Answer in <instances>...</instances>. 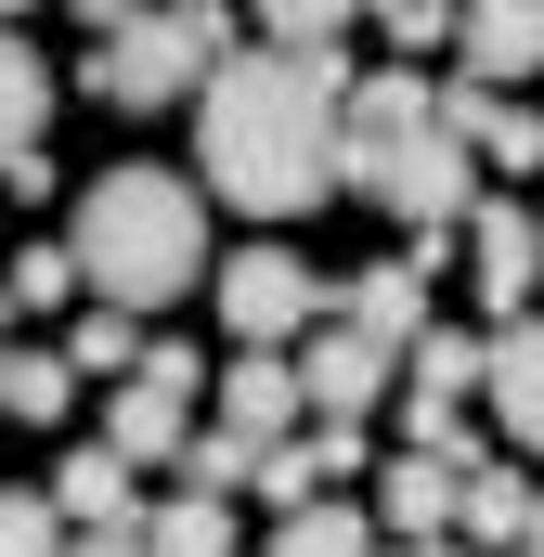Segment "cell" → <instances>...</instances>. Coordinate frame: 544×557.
Returning a JSON list of instances; mask_svg holds the SVG:
<instances>
[{
    "instance_id": "1",
    "label": "cell",
    "mask_w": 544,
    "mask_h": 557,
    "mask_svg": "<svg viewBox=\"0 0 544 557\" xmlns=\"http://www.w3.org/2000/svg\"><path fill=\"white\" fill-rule=\"evenodd\" d=\"M337 104H350V65L337 39L311 52H234L195 104V156H208V195H234L247 221H298L337 195Z\"/></svg>"
},
{
    "instance_id": "2",
    "label": "cell",
    "mask_w": 544,
    "mask_h": 557,
    "mask_svg": "<svg viewBox=\"0 0 544 557\" xmlns=\"http://www.w3.org/2000/svg\"><path fill=\"white\" fill-rule=\"evenodd\" d=\"M337 182L363 195V208H390V221H441V234H467V208H480V143L441 131V104H428V78H350V104H337Z\"/></svg>"
},
{
    "instance_id": "3",
    "label": "cell",
    "mask_w": 544,
    "mask_h": 557,
    "mask_svg": "<svg viewBox=\"0 0 544 557\" xmlns=\"http://www.w3.org/2000/svg\"><path fill=\"white\" fill-rule=\"evenodd\" d=\"M78 285L91 298H118V311H169L182 285L208 273V208H195V182H169V169H104L91 195H78Z\"/></svg>"
},
{
    "instance_id": "4",
    "label": "cell",
    "mask_w": 544,
    "mask_h": 557,
    "mask_svg": "<svg viewBox=\"0 0 544 557\" xmlns=\"http://www.w3.org/2000/svg\"><path fill=\"white\" fill-rule=\"evenodd\" d=\"M234 65V26H221V0H182V13H131V26H104L91 39V91L118 104V117H156V104H182L195 78H221Z\"/></svg>"
},
{
    "instance_id": "5",
    "label": "cell",
    "mask_w": 544,
    "mask_h": 557,
    "mask_svg": "<svg viewBox=\"0 0 544 557\" xmlns=\"http://www.w3.org/2000/svg\"><path fill=\"white\" fill-rule=\"evenodd\" d=\"M104 441H118L131 467H156V454H182V441H195V350H182V337H156L131 376H118V403H104Z\"/></svg>"
},
{
    "instance_id": "6",
    "label": "cell",
    "mask_w": 544,
    "mask_h": 557,
    "mask_svg": "<svg viewBox=\"0 0 544 557\" xmlns=\"http://www.w3.org/2000/svg\"><path fill=\"white\" fill-rule=\"evenodd\" d=\"M311 298H324V285L298 273L285 247H234V260H221V324H234V350H285V337L311 324Z\"/></svg>"
},
{
    "instance_id": "7",
    "label": "cell",
    "mask_w": 544,
    "mask_h": 557,
    "mask_svg": "<svg viewBox=\"0 0 544 557\" xmlns=\"http://www.w3.org/2000/svg\"><path fill=\"white\" fill-rule=\"evenodd\" d=\"M467 273H480V311H493V324H519L532 285H544V221H519L506 195H480V208H467Z\"/></svg>"
},
{
    "instance_id": "8",
    "label": "cell",
    "mask_w": 544,
    "mask_h": 557,
    "mask_svg": "<svg viewBox=\"0 0 544 557\" xmlns=\"http://www.w3.org/2000/svg\"><path fill=\"white\" fill-rule=\"evenodd\" d=\"M454 78H544V0H467L454 13Z\"/></svg>"
},
{
    "instance_id": "9",
    "label": "cell",
    "mask_w": 544,
    "mask_h": 557,
    "mask_svg": "<svg viewBox=\"0 0 544 557\" xmlns=\"http://www.w3.org/2000/svg\"><path fill=\"white\" fill-rule=\"evenodd\" d=\"M428 104H441V131H454V143H480L493 169H544V117H532V104H506L493 78H441Z\"/></svg>"
},
{
    "instance_id": "10",
    "label": "cell",
    "mask_w": 544,
    "mask_h": 557,
    "mask_svg": "<svg viewBox=\"0 0 544 557\" xmlns=\"http://www.w3.org/2000/svg\"><path fill=\"white\" fill-rule=\"evenodd\" d=\"M390 376H403V350L390 337H363V324H337V337H311V416H376L390 403Z\"/></svg>"
},
{
    "instance_id": "11",
    "label": "cell",
    "mask_w": 544,
    "mask_h": 557,
    "mask_svg": "<svg viewBox=\"0 0 544 557\" xmlns=\"http://www.w3.org/2000/svg\"><path fill=\"white\" fill-rule=\"evenodd\" d=\"M454 506H467V467H441V454H390V480H376V532H390V545H441Z\"/></svg>"
},
{
    "instance_id": "12",
    "label": "cell",
    "mask_w": 544,
    "mask_h": 557,
    "mask_svg": "<svg viewBox=\"0 0 544 557\" xmlns=\"http://www.w3.org/2000/svg\"><path fill=\"white\" fill-rule=\"evenodd\" d=\"M454 532H467L480 557H519V545L544 532V493L519 480V454H493V467H467V506H454Z\"/></svg>"
},
{
    "instance_id": "13",
    "label": "cell",
    "mask_w": 544,
    "mask_h": 557,
    "mask_svg": "<svg viewBox=\"0 0 544 557\" xmlns=\"http://www.w3.org/2000/svg\"><path fill=\"white\" fill-rule=\"evenodd\" d=\"M493 416H506V454H544V324L519 311V324H493Z\"/></svg>"
},
{
    "instance_id": "14",
    "label": "cell",
    "mask_w": 544,
    "mask_h": 557,
    "mask_svg": "<svg viewBox=\"0 0 544 557\" xmlns=\"http://www.w3.org/2000/svg\"><path fill=\"white\" fill-rule=\"evenodd\" d=\"M298 403H311V389H298L285 350H234V376H221V428H234V441H285Z\"/></svg>"
},
{
    "instance_id": "15",
    "label": "cell",
    "mask_w": 544,
    "mask_h": 557,
    "mask_svg": "<svg viewBox=\"0 0 544 557\" xmlns=\"http://www.w3.org/2000/svg\"><path fill=\"white\" fill-rule=\"evenodd\" d=\"M52 506H65L78 532H131V454H118V441H78V454L52 467Z\"/></svg>"
},
{
    "instance_id": "16",
    "label": "cell",
    "mask_w": 544,
    "mask_h": 557,
    "mask_svg": "<svg viewBox=\"0 0 544 557\" xmlns=\"http://www.w3.org/2000/svg\"><path fill=\"white\" fill-rule=\"evenodd\" d=\"M350 324H363V337H390V350H415V337H428V273H415V260L350 273Z\"/></svg>"
},
{
    "instance_id": "17",
    "label": "cell",
    "mask_w": 544,
    "mask_h": 557,
    "mask_svg": "<svg viewBox=\"0 0 544 557\" xmlns=\"http://www.w3.org/2000/svg\"><path fill=\"white\" fill-rule=\"evenodd\" d=\"M403 376H415V403H467V389L493 376V324H480V337H467V324H428L403 350Z\"/></svg>"
},
{
    "instance_id": "18",
    "label": "cell",
    "mask_w": 544,
    "mask_h": 557,
    "mask_svg": "<svg viewBox=\"0 0 544 557\" xmlns=\"http://www.w3.org/2000/svg\"><path fill=\"white\" fill-rule=\"evenodd\" d=\"M39 117H52V65L0 26V169H13V156H39Z\"/></svg>"
},
{
    "instance_id": "19",
    "label": "cell",
    "mask_w": 544,
    "mask_h": 557,
    "mask_svg": "<svg viewBox=\"0 0 544 557\" xmlns=\"http://www.w3.org/2000/svg\"><path fill=\"white\" fill-rule=\"evenodd\" d=\"M260 557H376V519L337 506V493H311V506H285V532H272Z\"/></svg>"
},
{
    "instance_id": "20",
    "label": "cell",
    "mask_w": 544,
    "mask_h": 557,
    "mask_svg": "<svg viewBox=\"0 0 544 557\" xmlns=\"http://www.w3.org/2000/svg\"><path fill=\"white\" fill-rule=\"evenodd\" d=\"M65 403H78V363H65V350H13L0 416H13V428H65Z\"/></svg>"
},
{
    "instance_id": "21",
    "label": "cell",
    "mask_w": 544,
    "mask_h": 557,
    "mask_svg": "<svg viewBox=\"0 0 544 557\" xmlns=\"http://www.w3.org/2000/svg\"><path fill=\"white\" fill-rule=\"evenodd\" d=\"M143 545L156 557H234V506H221V493H169V506L143 519Z\"/></svg>"
},
{
    "instance_id": "22",
    "label": "cell",
    "mask_w": 544,
    "mask_h": 557,
    "mask_svg": "<svg viewBox=\"0 0 544 557\" xmlns=\"http://www.w3.org/2000/svg\"><path fill=\"white\" fill-rule=\"evenodd\" d=\"M143 350H156V337H143V311H118V298H91V311H78V337H65V363H78V376H131Z\"/></svg>"
},
{
    "instance_id": "23",
    "label": "cell",
    "mask_w": 544,
    "mask_h": 557,
    "mask_svg": "<svg viewBox=\"0 0 544 557\" xmlns=\"http://www.w3.org/2000/svg\"><path fill=\"white\" fill-rule=\"evenodd\" d=\"M403 454H441V467H493V454H480V428H467V403H415V389H403Z\"/></svg>"
},
{
    "instance_id": "24",
    "label": "cell",
    "mask_w": 544,
    "mask_h": 557,
    "mask_svg": "<svg viewBox=\"0 0 544 557\" xmlns=\"http://www.w3.org/2000/svg\"><path fill=\"white\" fill-rule=\"evenodd\" d=\"M247 480H260V441H234V428L182 441V493H247Z\"/></svg>"
},
{
    "instance_id": "25",
    "label": "cell",
    "mask_w": 544,
    "mask_h": 557,
    "mask_svg": "<svg viewBox=\"0 0 544 557\" xmlns=\"http://www.w3.org/2000/svg\"><path fill=\"white\" fill-rule=\"evenodd\" d=\"M65 545H78V519L52 493H0V557H65Z\"/></svg>"
},
{
    "instance_id": "26",
    "label": "cell",
    "mask_w": 544,
    "mask_h": 557,
    "mask_svg": "<svg viewBox=\"0 0 544 557\" xmlns=\"http://www.w3.org/2000/svg\"><path fill=\"white\" fill-rule=\"evenodd\" d=\"M0 285H13V311H65V298H78V247H26Z\"/></svg>"
},
{
    "instance_id": "27",
    "label": "cell",
    "mask_w": 544,
    "mask_h": 557,
    "mask_svg": "<svg viewBox=\"0 0 544 557\" xmlns=\"http://www.w3.org/2000/svg\"><path fill=\"white\" fill-rule=\"evenodd\" d=\"M247 493H272V506H311V493H324V467H311V441H298V428L260 441V480H247Z\"/></svg>"
},
{
    "instance_id": "28",
    "label": "cell",
    "mask_w": 544,
    "mask_h": 557,
    "mask_svg": "<svg viewBox=\"0 0 544 557\" xmlns=\"http://www.w3.org/2000/svg\"><path fill=\"white\" fill-rule=\"evenodd\" d=\"M260 13H272V39H285V52H311V39H337L350 13H376V0H260Z\"/></svg>"
},
{
    "instance_id": "29",
    "label": "cell",
    "mask_w": 544,
    "mask_h": 557,
    "mask_svg": "<svg viewBox=\"0 0 544 557\" xmlns=\"http://www.w3.org/2000/svg\"><path fill=\"white\" fill-rule=\"evenodd\" d=\"M454 13H467V0H390V39H403V52H454Z\"/></svg>"
},
{
    "instance_id": "30",
    "label": "cell",
    "mask_w": 544,
    "mask_h": 557,
    "mask_svg": "<svg viewBox=\"0 0 544 557\" xmlns=\"http://www.w3.org/2000/svg\"><path fill=\"white\" fill-rule=\"evenodd\" d=\"M65 557H156V545H143V532H78Z\"/></svg>"
},
{
    "instance_id": "31",
    "label": "cell",
    "mask_w": 544,
    "mask_h": 557,
    "mask_svg": "<svg viewBox=\"0 0 544 557\" xmlns=\"http://www.w3.org/2000/svg\"><path fill=\"white\" fill-rule=\"evenodd\" d=\"M78 13H91V39H104V26H131V13H156V0H78Z\"/></svg>"
},
{
    "instance_id": "32",
    "label": "cell",
    "mask_w": 544,
    "mask_h": 557,
    "mask_svg": "<svg viewBox=\"0 0 544 557\" xmlns=\"http://www.w3.org/2000/svg\"><path fill=\"white\" fill-rule=\"evenodd\" d=\"M390 557H480V545H467V532H441V545H390Z\"/></svg>"
},
{
    "instance_id": "33",
    "label": "cell",
    "mask_w": 544,
    "mask_h": 557,
    "mask_svg": "<svg viewBox=\"0 0 544 557\" xmlns=\"http://www.w3.org/2000/svg\"><path fill=\"white\" fill-rule=\"evenodd\" d=\"M13 13H26V0H0V26H13Z\"/></svg>"
},
{
    "instance_id": "34",
    "label": "cell",
    "mask_w": 544,
    "mask_h": 557,
    "mask_svg": "<svg viewBox=\"0 0 544 557\" xmlns=\"http://www.w3.org/2000/svg\"><path fill=\"white\" fill-rule=\"evenodd\" d=\"M519 557H544V532H532V545H519Z\"/></svg>"
},
{
    "instance_id": "35",
    "label": "cell",
    "mask_w": 544,
    "mask_h": 557,
    "mask_svg": "<svg viewBox=\"0 0 544 557\" xmlns=\"http://www.w3.org/2000/svg\"><path fill=\"white\" fill-rule=\"evenodd\" d=\"M0 376H13V350H0Z\"/></svg>"
},
{
    "instance_id": "36",
    "label": "cell",
    "mask_w": 544,
    "mask_h": 557,
    "mask_svg": "<svg viewBox=\"0 0 544 557\" xmlns=\"http://www.w3.org/2000/svg\"><path fill=\"white\" fill-rule=\"evenodd\" d=\"M376 13H390V0H376Z\"/></svg>"
}]
</instances>
